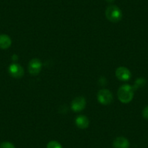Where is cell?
Instances as JSON below:
<instances>
[{
	"instance_id": "1",
	"label": "cell",
	"mask_w": 148,
	"mask_h": 148,
	"mask_svg": "<svg viewBox=\"0 0 148 148\" xmlns=\"http://www.w3.org/2000/svg\"><path fill=\"white\" fill-rule=\"evenodd\" d=\"M134 88L129 84H125L121 86L118 91V97L123 103H129L132 100L134 97Z\"/></svg>"
},
{
	"instance_id": "2",
	"label": "cell",
	"mask_w": 148,
	"mask_h": 148,
	"mask_svg": "<svg viewBox=\"0 0 148 148\" xmlns=\"http://www.w3.org/2000/svg\"><path fill=\"white\" fill-rule=\"evenodd\" d=\"M105 15L110 22L118 23L121 20L122 12L120 8L116 5H110L108 7L105 11Z\"/></svg>"
},
{
	"instance_id": "3",
	"label": "cell",
	"mask_w": 148,
	"mask_h": 148,
	"mask_svg": "<svg viewBox=\"0 0 148 148\" xmlns=\"http://www.w3.org/2000/svg\"><path fill=\"white\" fill-rule=\"evenodd\" d=\"M113 95L108 89H101L97 94V99L102 105H109L113 101Z\"/></svg>"
},
{
	"instance_id": "4",
	"label": "cell",
	"mask_w": 148,
	"mask_h": 148,
	"mask_svg": "<svg viewBox=\"0 0 148 148\" xmlns=\"http://www.w3.org/2000/svg\"><path fill=\"white\" fill-rule=\"evenodd\" d=\"M42 68V63L40 60L34 58L28 63V72L33 76H36L40 73Z\"/></svg>"
},
{
	"instance_id": "5",
	"label": "cell",
	"mask_w": 148,
	"mask_h": 148,
	"mask_svg": "<svg viewBox=\"0 0 148 148\" xmlns=\"http://www.w3.org/2000/svg\"><path fill=\"white\" fill-rule=\"evenodd\" d=\"M86 107V99L84 97H77L71 103V109L75 112L82 111Z\"/></svg>"
},
{
	"instance_id": "6",
	"label": "cell",
	"mask_w": 148,
	"mask_h": 148,
	"mask_svg": "<svg viewBox=\"0 0 148 148\" xmlns=\"http://www.w3.org/2000/svg\"><path fill=\"white\" fill-rule=\"evenodd\" d=\"M8 71H9L10 76H12L14 78H16V79L21 78L24 75V70L23 67L17 63L11 64L10 65Z\"/></svg>"
},
{
	"instance_id": "7",
	"label": "cell",
	"mask_w": 148,
	"mask_h": 148,
	"mask_svg": "<svg viewBox=\"0 0 148 148\" xmlns=\"http://www.w3.org/2000/svg\"><path fill=\"white\" fill-rule=\"evenodd\" d=\"M116 76L120 81L126 82L129 81L132 77V73L127 68L119 67L116 71Z\"/></svg>"
},
{
	"instance_id": "8",
	"label": "cell",
	"mask_w": 148,
	"mask_h": 148,
	"mask_svg": "<svg viewBox=\"0 0 148 148\" xmlns=\"http://www.w3.org/2000/svg\"><path fill=\"white\" fill-rule=\"evenodd\" d=\"M129 140L123 136L117 137L113 142V147L115 148H129Z\"/></svg>"
},
{
	"instance_id": "9",
	"label": "cell",
	"mask_w": 148,
	"mask_h": 148,
	"mask_svg": "<svg viewBox=\"0 0 148 148\" xmlns=\"http://www.w3.org/2000/svg\"><path fill=\"white\" fill-rule=\"evenodd\" d=\"M76 124L79 129H84L89 126V121L85 116H79L76 119Z\"/></svg>"
},
{
	"instance_id": "10",
	"label": "cell",
	"mask_w": 148,
	"mask_h": 148,
	"mask_svg": "<svg viewBox=\"0 0 148 148\" xmlns=\"http://www.w3.org/2000/svg\"><path fill=\"white\" fill-rule=\"evenodd\" d=\"M12 45V40L6 34L0 35V48L2 49H6L9 48Z\"/></svg>"
},
{
	"instance_id": "11",
	"label": "cell",
	"mask_w": 148,
	"mask_h": 148,
	"mask_svg": "<svg viewBox=\"0 0 148 148\" xmlns=\"http://www.w3.org/2000/svg\"><path fill=\"white\" fill-rule=\"evenodd\" d=\"M47 148H62V147L57 141H51L47 144Z\"/></svg>"
},
{
	"instance_id": "12",
	"label": "cell",
	"mask_w": 148,
	"mask_h": 148,
	"mask_svg": "<svg viewBox=\"0 0 148 148\" xmlns=\"http://www.w3.org/2000/svg\"><path fill=\"white\" fill-rule=\"evenodd\" d=\"M146 83V81H145V79H136V82H135L134 84V86H133L134 89H136L137 88L140 87V86H142L145 85V84Z\"/></svg>"
},
{
	"instance_id": "13",
	"label": "cell",
	"mask_w": 148,
	"mask_h": 148,
	"mask_svg": "<svg viewBox=\"0 0 148 148\" xmlns=\"http://www.w3.org/2000/svg\"><path fill=\"white\" fill-rule=\"evenodd\" d=\"M0 148H15V147L11 142H4L0 144Z\"/></svg>"
},
{
	"instance_id": "14",
	"label": "cell",
	"mask_w": 148,
	"mask_h": 148,
	"mask_svg": "<svg viewBox=\"0 0 148 148\" xmlns=\"http://www.w3.org/2000/svg\"><path fill=\"white\" fill-rule=\"evenodd\" d=\"M142 116L145 119H148V106L145 107L142 111Z\"/></svg>"
},
{
	"instance_id": "15",
	"label": "cell",
	"mask_w": 148,
	"mask_h": 148,
	"mask_svg": "<svg viewBox=\"0 0 148 148\" xmlns=\"http://www.w3.org/2000/svg\"><path fill=\"white\" fill-rule=\"evenodd\" d=\"M12 59L13 60H18V56H17V55H14L13 56H12Z\"/></svg>"
},
{
	"instance_id": "16",
	"label": "cell",
	"mask_w": 148,
	"mask_h": 148,
	"mask_svg": "<svg viewBox=\"0 0 148 148\" xmlns=\"http://www.w3.org/2000/svg\"><path fill=\"white\" fill-rule=\"evenodd\" d=\"M106 2H110V3H111V2H113L115 1V0H105Z\"/></svg>"
}]
</instances>
